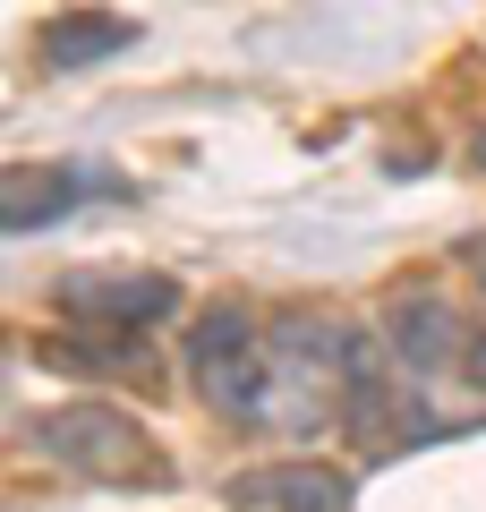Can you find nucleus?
I'll use <instances>...</instances> for the list:
<instances>
[{
  "label": "nucleus",
  "mask_w": 486,
  "mask_h": 512,
  "mask_svg": "<svg viewBox=\"0 0 486 512\" xmlns=\"http://www.w3.org/2000/svg\"><path fill=\"white\" fill-rule=\"evenodd\" d=\"M350 367H359V333L316 325V316L273 325V359H265V402H256V427H282V436L324 427L333 410L350 402Z\"/></svg>",
  "instance_id": "nucleus-1"
},
{
  "label": "nucleus",
  "mask_w": 486,
  "mask_h": 512,
  "mask_svg": "<svg viewBox=\"0 0 486 512\" xmlns=\"http://www.w3.org/2000/svg\"><path fill=\"white\" fill-rule=\"evenodd\" d=\"M35 444L60 461V470H77V478H111V487H128V478H171V470H162V453L145 444V427L120 419V410H103V402L43 410V419H35Z\"/></svg>",
  "instance_id": "nucleus-2"
},
{
  "label": "nucleus",
  "mask_w": 486,
  "mask_h": 512,
  "mask_svg": "<svg viewBox=\"0 0 486 512\" xmlns=\"http://www.w3.org/2000/svg\"><path fill=\"white\" fill-rule=\"evenodd\" d=\"M265 359H273V333L239 308H214L197 333H188V376L197 393L222 410V419L256 427V402H265Z\"/></svg>",
  "instance_id": "nucleus-3"
},
{
  "label": "nucleus",
  "mask_w": 486,
  "mask_h": 512,
  "mask_svg": "<svg viewBox=\"0 0 486 512\" xmlns=\"http://www.w3.org/2000/svg\"><path fill=\"white\" fill-rule=\"evenodd\" d=\"M60 308L86 333H128V342H145V325H162V316L180 308V282L171 274H69L60 282Z\"/></svg>",
  "instance_id": "nucleus-4"
},
{
  "label": "nucleus",
  "mask_w": 486,
  "mask_h": 512,
  "mask_svg": "<svg viewBox=\"0 0 486 512\" xmlns=\"http://www.w3.org/2000/svg\"><path fill=\"white\" fill-rule=\"evenodd\" d=\"M342 504L350 487L324 461H265V470L231 478V512H342Z\"/></svg>",
  "instance_id": "nucleus-5"
},
{
  "label": "nucleus",
  "mask_w": 486,
  "mask_h": 512,
  "mask_svg": "<svg viewBox=\"0 0 486 512\" xmlns=\"http://www.w3.org/2000/svg\"><path fill=\"white\" fill-rule=\"evenodd\" d=\"M86 171H69V163H18L9 180H0V231H43V222H60V214H77L86 205Z\"/></svg>",
  "instance_id": "nucleus-6"
},
{
  "label": "nucleus",
  "mask_w": 486,
  "mask_h": 512,
  "mask_svg": "<svg viewBox=\"0 0 486 512\" xmlns=\"http://www.w3.org/2000/svg\"><path fill=\"white\" fill-rule=\"evenodd\" d=\"M393 350H401V367H452V359H469V342H461V316L444 308V291H401L393 299Z\"/></svg>",
  "instance_id": "nucleus-7"
},
{
  "label": "nucleus",
  "mask_w": 486,
  "mask_h": 512,
  "mask_svg": "<svg viewBox=\"0 0 486 512\" xmlns=\"http://www.w3.org/2000/svg\"><path fill=\"white\" fill-rule=\"evenodd\" d=\"M43 43H52V69H94V60L128 52V43H137V26L111 18V9H77V18H60Z\"/></svg>",
  "instance_id": "nucleus-8"
},
{
  "label": "nucleus",
  "mask_w": 486,
  "mask_h": 512,
  "mask_svg": "<svg viewBox=\"0 0 486 512\" xmlns=\"http://www.w3.org/2000/svg\"><path fill=\"white\" fill-rule=\"evenodd\" d=\"M469 376L486 384V333H478V342H469Z\"/></svg>",
  "instance_id": "nucleus-9"
},
{
  "label": "nucleus",
  "mask_w": 486,
  "mask_h": 512,
  "mask_svg": "<svg viewBox=\"0 0 486 512\" xmlns=\"http://www.w3.org/2000/svg\"><path fill=\"white\" fill-rule=\"evenodd\" d=\"M478 163H486V146H478Z\"/></svg>",
  "instance_id": "nucleus-10"
}]
</instances>
